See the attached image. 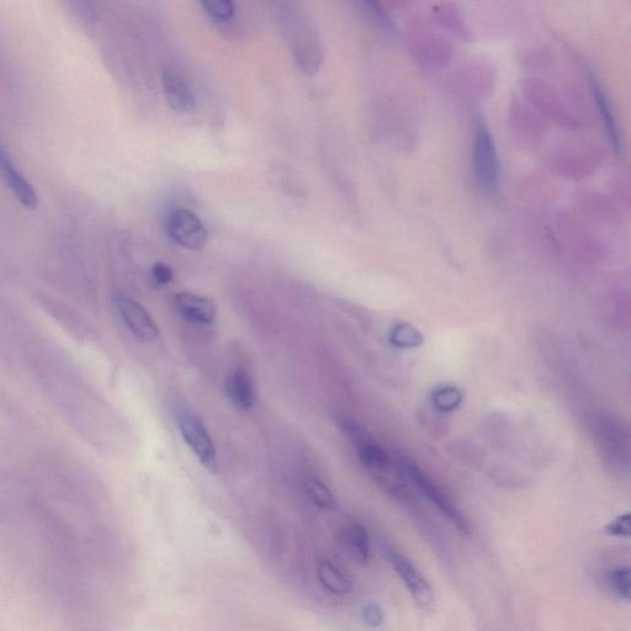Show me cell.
I'll return each instance as SVG.
<instances>
[{
  "label": "cell",
  "instance_id": "7c38bea8",
  "mask_svg": "<svg viewBox=\"0 0 631 631\" xmlns=\"http://www.w3.org/2000/svg\"><path fill=\"white\" fill-rule=\"evenodd\" d=\"M227 394L237 408L243 411L252 410L256 404L257 392L251 375L246 370L233 371L227 381Z\"/></svg>",
  "mask_w": 631,
  "mask_h": 631
},
{
  "label": "cell",
  "instance_id": "277c9868",
  "mask_svg": "<svg viewBox=\"0 0 631 631\" xmlns=\"http://www.w3.org/2000/svg\"><path fill=\"white\" fill-rule=\"evenodd\" d=\"M338 427L349 440H351L360 461L370 473L378 475L391 468L392 463L389 455L380 447L379 443L371 436L362 424L351 420L348 417H338Z\"/></svg>",
  "mask_w": 631,
  "mask_h": 631
},
{
  "label": "cell",
  "instance_id": "8992f818",
  "mask_svg": "<svg viewBox=\"0 0 631 631\" xmlns=\"http://www.w3.org/2000/svg\"><path fill=\"white\" fill-rule=\"evenodd\" d=\"M177 423L180 433L200 460L210 471L217 470V456L214 442L201 418L192 411L180 408L177 411Z\"/></svg>",
  "mask_w": 631,
  "mask_h": 631
},
{
  "label": "cell",
  "instance_id": "8fae6325",
  "mask_svg": "<svg viewBox=\"0 0 631 631\" xmlns=\"http://www.w3.org/2000/svg\"><path fill=\"white\" fill-rule=\"evenodd\" d=\"M0 172L3 174L4 182L7 183L12 190L15 198L28 209H35L37 205V196L31 184L28 183L21 174L15 169L12 159L8 153L0 147Z\"/></svg>",
  "mask_w": 631,
  "mask_h": 631
},
{
  "label": "cell",
  "instance_id": "603a6c76",
  "mask_svg": "<svg viewBox=\"0 0 631 631\" xmlns=\"http://www.w3.org/2000/svg\"><path fill=\"white\" fill-rule=\"evenodd\" d=\"M174 277L173 269L166 263H156L152 268V278L158 285L171 283Z\"/></svg>",
  "mask_w": 631,
  "mask_h": 631
},
{
  "label": "cell",
  "instance_id": "e0dca14e",
  "mask_svg": "<svg viewBox=\"0 0 631 631\" xmlns=\"http://www.w3.org/2000/svg\"><path fill=\"white\" fill-rule=\"evenodd\" d=\"M390 339L395 347L402 349L416 348L423 343L421 332L410 323H400L392 328Z\"/></svg>",
  "mask_w": 631,
  "mask_h": 631
},
{
  "label": "cell",
  "instance_id": "4fadbf2b",
  "mask_svg": "<svg viewBox=\"0 0 631 631\" xmlns=\"http://www.w3.org/2000/svg\"><path fill=\"white\" fill-rule=\"evenodd\" d=\"M591 89L593 98L597 105L599 116L603 120L604 129H606L609 142L615 151L620 150V134L617 118H615L611 103L601 83L596 78H591Z\"/></svg>",
  "mask_w": 631,
  "mask_h": 631
},
{
  "label": "cell",
  "instance_id": "52a82bcc",
  "mask_svg": "<svg viewBox=\"0 0 631 631\" xmlns=\"http://www.w3.org/2000/svg\"><path fill=\"white\" fill-rule=\"evenodd\" d=\"M167 232L172 241L189 251H200L209 240L203 221L188 209H176L168 215Z\"/></svg>",
  "mask_w": 631,
  "mask_h": 631
},
{
  "label": "cell",
  "instance_id": "9c48e42d",
  "mask_svg": "<svg viewBox=\"0 0 631 631\" xmlns=\"http://www.w3.org/2000/svg\"><path fill=\"white\" fill-rule=\"evenodd\" d=\"M164 97L171 109L179 114H189L195 109V97L184 79L174 72L162 74Z\"/></svg>",
  "mask_w": 631,
  "mask_h": 631
},
{
  "label": "cell",
  "instance_id": "ffe728a7",
  "mask_svg": "<svg viewBox=\"0 0 631 631\" xmlns=\"http://www.w3.org/2000/svg\"><path fill=\"white\" fill-rule=\"evenodd\" d=\"M463 402V395L452 386L440 387L433 392V404L443 412L455 411Z\"/></svg>",
  "mask_w": 631,
  "mask_h": 631
},
{
  "label": "cell",
  "instance_id": "5bb4252c",
  "mask_svg": "<svg viewBox=\"0 0 631 631\" xmlns=\"http://www.w3.org/2000/svg\"><path fill=\"white\" fill-rule=\"evenodd\" d=\"M342 540L354 560L360 564H368L371 556L370 539L367 529L362 524L351 523L344 527Z\"/></svg>",
  "mask_w": 631,
  "mask_h": 631
},
{
  "label": "cell",
  "instance_id": "44dd1931",
  "mask_svg": "<svg viewBox=\"0 0 631 631\" xmlns=\"http://www.w3.org/2000/svg\"><path fill=\"white\" fill-rule=\"evenodd\" d=\"M360 618L370 628H380L385 622L383 609L374 602L364 603L360 608Z\"/></svg>",
  "mask_w": 631,
  "mask_h": 631
},
{
  "label": "cell",
  "instance_id": "ba28073f",
  "mask_svg": "<svg viewBox=\"0 0 631 631\" xmlns=\"http://www.w3.org/2000/svg\"><path fill=\"white\" fill-rule=\"evenodd\" d=\"M121 318L134 336L143 343L155 342L159 336V330L155 320L148 314L140 302L121 295L116 301Z\"/></svg>",
  "mask_w": 631,
  "mask_h": 631
},
{
  "label": "cell",
  "instance_id": "30bf717a",
  "mask_svg": "<svg viewBox=\"0 0 631 631\" xmlns=\"http://www.w3.org/2000/svg\"><path fill=\"white\" fill-rule=\"evenodd\" d=\"M174 305L185 320L210 325L216 316V306L209 299L190 293H179L174 296Z\"/></svg>",
  "mask_w": 631,
  "mask_h": 631
},
{
  "label": "cell",
  "instance_id": "3957f363",
  "mask_svg": "<svg viewBox=\"0 0 631 631\" xmlns=\"http://www.w3.org/2000/svg\"><path fill=\"white\" fill-rule=\"evenodd\" d=\"M397 466H399L402 475L407 477V480L411 481L412 484L417 487V490L420 491L424 497H427V500L431 502L432 505L436 506L438 511L442 513L460 533H469V524L466 522L463 514H461L460 509L456 507L455 503L452 501V498L440 489L436 482H433L431 477L424 473L420 466L413 463L412 460L405 458V456L399 459Z\"/></svg>",
  "mask_w": 631,
  "mask_h": 631
},
{
  "label": "cell",
  "instance_id": "ac0fdd59",
  "mask_svg": "<svg viewBox=\"0 0 631 631\" xmlns=\"http://www.w3.org/2000/svg\"><path fill=\"white\" fill-rule=\"evenodd\" d=\"M606 582L614 595L629 601L631 593L630 569L627 566L615 567L606 575Z\"/></svg>",
  "mask_w": 631,
  "mask_h": 631
},
{
  "label": "cell",
  "instance_id": "9a60e30c",
  "mask_svg": "<svg viewBox=\"0 0 631 631\" xmlns=\"http://www.w3.org/2000/svg\"><path fill=\"white\" fill-rule=\"evenodd\" d=\"M317 579L326 591L333 595L344 596L351 593L353 585L342 571L337 569L331 561L321 560L317 564Z\"/></svg>",
  "mask_w": 631,
  "mask_h": 631
},
{
  "label": "cell",
  "instance_id": "5b68a950",
  "mask_svg": "<svg viewBox=\"0 0 631 631\" xmlns=\"http://www.w3.org/2000/svg\"><path fill=\"white\" fill-rule=\"evenodd\" d=\"M385 555L392 569H394L397 576L400 577V580L406 586L416 606L420 608L422 612H432L434 604H436V597H434L432 586L429 585L428 580L422 575V572L417 569V566L413 564L406 555L401 554L400 551L386 549Z\"/></svg>",
  "mask_w": 631,
  "mask_h": 631
},
{
  "label": "cell",
  "instance_id": "6da1fadb",
  "mask_svg": "<svg viewBox=\"0 0 631 631\" xmlns=\"http://www.w3.org/2000/svg\"><path fill=\"white\" fill-rule=\"evenodd\" d=\"M278 21L286 41L302 71L315 74L320 70L323 52L315 30L294 3L278 4Z\"/></svg>",
  "mask_w": 631,
  "mask_h": 631
},
{
  "label": "cell",
  "instance_id": "2e32d148",
  "mask_svg": "<svg viewBox=\"0 0 631 631\" xmlns=\"http://www.w3.org/2000/svg\"><path fill=\"white\" fill-rule=\"evenodd\" d=\"M305 490L310 500L315 503L317 507L322 509H333L336 507V497H334L332 491L323 484L317 477L311 476L305 482Z\"/></svg>",
  "mask_w": 631,
  "mask_h": 631
},
{
  "label": "cell",
  "instance_id": "7a4b0ae2",
  "mask_svg": "<svg viewBox=\"0 0 631 631\" xmlns=\"http://www.w3.org/2000/svg\"><path fill=\"white\" fill-rule=\"evenodd\" d=\"M473 158L477 185L486 193H495L500 187V158L489 126L480 116L475 119Z\"/></svg>",
  "mask_w": 631,
  "mask_h": 631
},
{
  "label": "cell",
  "instance_id": "7402d4cb",
  "mask_svg": "<svg viewBox=\"0 0 631 631\" xmlns=\"http://www.w3.org/2000/svg\"><path fill=\"white\" fill-rule=\"evenodd\" d=\"M608 535L617 538H629L631 535V516L630 513L622 514L614 519L606 527Z\"/></svg>",
  "mask_w": 631,
  "mask_h": 631
},
{
  "label": "cell",
  "instance_id": "d6986e66",
  "mask_svg": "<svg viewBox=\"0 0 631 631\" xmlns=\"http://www.w3.org/2000/svg\"><path fill=\"white\" fill-rule=\"evenodd\" d=\"M200 7L203 8L206 15L216 23H230L235 19L236 5L230 0H210V2H201Z\"/></svg>",
  "mask_w": 631,
  "mask_h": 631
}]
</instances>
